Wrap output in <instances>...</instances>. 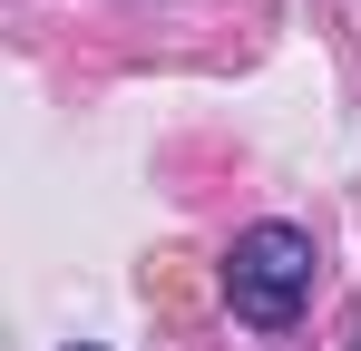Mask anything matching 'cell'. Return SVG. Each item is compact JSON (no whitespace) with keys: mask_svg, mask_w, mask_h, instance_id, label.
Masks as SVG:
<instances>
[{"mask_svg":"<svg viewBox=\"0 0 361 351\" xmlns=\"http://www.w3.org/2000/svg\"><path fill=\"white\" fill-rule=\"evenodd\" d=\"M312 283H322V264H312V234L302 225H244L235 254H225V302L254 332H293Z\"/></svg>","mask_w":361,"mask_h":351,"instance_id":"1","label":"cell"},{"mask_svg":"<svg viewBox=\"0 0 361 351\" xmlns=\"http://www.w3.org/2000/svg\"><path fill=\"white\" fill-rule=\"evenodd\" d=\"M352 351H361V332H352Z\"/></svg>","mask_w":361,"mask_h":351,"instance_id":"2","label":"cell"}]
</instances>
